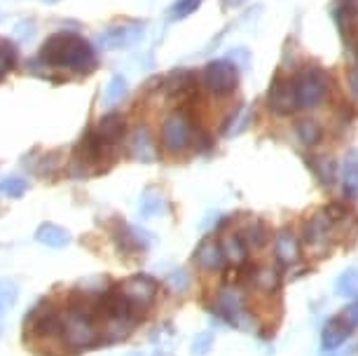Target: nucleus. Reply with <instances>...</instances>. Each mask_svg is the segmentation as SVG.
<instances>
[{
  "label": "nucleus",
  "instance_id": "f257e3e1",
  "mask_svg": "<svg viewBox=\"0 0 358 356\" xmlns=\"http://www.w3.org/2000/svg\"><path fill=\"white\" fill-rule=\"evenodd\" d=\"M40 59L52 69H71L85 73L96 62V55H94V47L76 33H54L45 40Z\"/></svg>",
  "mask_w": 358,
  "mask_h": 356
},
{
  "label": "nucleus",
  "instance_id": "f03ea898",
  "mask_svg": "<svg viewBox=\"0 0 358 356\" xmlns=\"http://www.w3.org/2000/svg\"><path fill=\"white\" fill-rule=\"evenodd\" d=\"M64 342L73 352L96 347L101 342V331L96 326V307L92 302H73L71 310L64 314Z\"/></svg>",
  "mask_w": 358,
  "mask_h": 356
},
{
  "label": "nucleus",
  "instance_id": "7ed1b4c3",
  "mask_svg": "<svg viewBox=\"0 0 358 356\" xmlns=\"http://www.w3.org/2000/svg\"><path fill=\"white\" fill-rule=\"evenodd\" d=\"M297 108H316L328 92V78L319 69H305L295 80Z\"/></svg>",
  "mask_w": 358,
  "mask_h": 356
},
{
  "label": "nucleus",
  "instance_id": "20e7f679",
  "mask_svg": "<svg viewBox=\"0 0 358 356\" xmlns=\"http://www.w3.org/2000/svg\"><path fill=\"white\" fill-rule=\"evenodd\" d=\"M120 293L129 302L134 310H148L159 293V284L148 274H134L120 286Z\"/></svg>",
  "mask_w": 358,
  "mask_h": 356
},
{
  "label": "nucleus",
  "instance_id": "39448f33",
  "mask_svg": "<svg viewBox=\"0 0 358 356\" xmlns=\"http://www.w3.org/2000/svg\"><path fill=\"white\" fill-rule=\"evenodd\" d=\"M26 328H31V333L40 340L59 338L64 333V314L54 310L52 305L36 307L31 317H26Z\"/></svg>",
  "mask_w": 358,
  "mask_h": 356
},
{
  "label": "nucleus",
  "instance_id": "423d86ee",
  "mask_svg": "<svg viewBox=\"0 0 358 356\" xmlns=\"http://www.w3.org/2000/svg\"><path fill=\"white\" fill-rule=\"evenodd\" d=\"M192 143V124L183 113H173L162 124V145L171 152L185 150Z\"/></svg>",
  "mask_w": 358,
  "mask_h": 356
},
{
  "label": "nucleus",
  "instance_id": "0eeeda50",
  "mask_svg": "<svg viewBox=\"0 0 358 356\" xmlns=\"http://www.w3.org/2000/svg\"><path fill=\"white\" fill-rule=\"evenodd\" d=\"M236 83H239V73L229 62L220 59V62H211L206 64L204 69V85L218 97H225V94L236 90Z\"/></svg>",
  "mask_w": 358,
  "mask_h": 356
},
{
  "label": "nucleus",
  "instance_id": "6e6552de",
  "mask_svg": "<svg viewBox=\"0 0 358 356\" xmlns=\"http://www.w3.org/2000/svg\"><path fill=\"white\" fill-rule=\"evenodd\" d=\"M269 111L276 115H290L297 111V97H295V83L286 78H274L272 87H269Z\"/></svg>",
  "mask_w": 358,
  "mask_h": 356
},
{
  "label": "nucleus",
  "instance_id": "1a4fd4ad",
  "mask_svg": "<svg viewBox=\"0 0 358 356\" xmlns=\"http://www.w3.org/2000/svg\"><path fill=\"white\" fill-rule=\"evenodd\" d=\"M141 38H143V24H122L101 33V45L103 50H127L141 43Z\"/></svg>",
  "mask_w": 358,
  "mask_h": 356
},
{
  "label": "nucleus",
  "instance_id": "9d476101",
  "mask_svg": "<svg viewBox=\"0 0 358 356\" xmlns=\"http://www.w3.org/2000/svg\"><path fill=\"white\" fill-rule=\"evenodd\" d=\"M115 246L122 256H134V253H141L148 246V232L138 230V227H129V225H120L113 234Z\"/></svg>",
  "mask_w": 358,
  "mask_h": 356
},
{
  "label": "nucleus",
  "instance_id": "9b49d317",
  "mask_svg": "<svg viewBox=\"0 0 358 356\" xmlns=\"http://www.w3.org/2000/svg\"><path fill=\"white\" fill-rule=\"evenodd\" d=\"M330 218L326 211L316 213V216L305 225V244L312 248V251L321 253L323 248L328 246V234H330Z\"/></svg>",
  "mask_w": 358,
  "mask_h": 356
},
{
  "label": "nucleus",
  "instance_id": "f8f14e48",
  "mask_svg": "<svg viewBox=\"0 0 358 356\" xmlns=\"http://www.w3.org/2000/svg\"><path fill=\"white\" fill-rule=\"evenodd\" d=\"M129 155L136 159V162H155V157H157V145H155V138L148 127H138V129L131 134Z\"/></svg>",
  "mask_w": 358,
  "mask_h": 356
},
{
  "label": "nucleus",
  "instance_id": "ddd939ff",
  "mask_svg": "<svg viewBox=\"0 0 358 356\" xmlns=\"http://www.w3.org/2000/svg\"><path fill=\"white\" fill-rule=\"evenodd\" d=\"M194 260L204 267V270H218V267L225 265V253H222V246L218 239H204L194 251Z\"/></svg>",
  "mask_w": 358,
  "mask_h": 356
},
{
  "label": "nucleus",
  "instance_id": "4468645a",
  "mask_svg": "<svg viewBox=\"0 0 358 356\" xmlns=\"http://www.w3.org/2000/svg\"><path fill=\"white\" fill-rule=\"evenodd\" d=\"M94 131H96V136L103 141L106 145L120 143L124 136V118L120 115V113H108V115L99 120V124Z\"/></svg>",
  "mask_w": 358,
  "mask_h": 356
},
{
  "label": "nucleus",
  "instance_id": "2eb2a0df",
  "mask_svg": "<svg viewBox=\"0 0 358 356\" xmlns=\"http://www.w3.org/2000/svg\"><path fill=\"white\" fill-rule=\"evenodd\" d=\"M354 331L351 324L344 319V314H337L326 324L323 328V335H321V342H323V349H337L342 345L344 340L349 338V333Z\"/></svg>",
  "mask_w": 358,
  "mask_h": 356
},
{
  "label": "nucleus",
  "instance_id": "dca6fc26",
  "mask_svg": "<svg viewBox=\"0 0 358 356\" xmlns=\"http://www.w3.org/2000/svg\"><path fill=\"white\" fill-rule=\"evenodd\" d=\"M218 312L232 324H239L241 314H244V295L239 288H225L218 295Z\"/></svg>",
  "mask_w": 358,
  "mask_h": 356
},
{
  "label": "nucleus",
  "instance_id": "f3484780",
  "mask_svg": "<svg viewBox=\"0 0 358 356\" xmlns=\"http://www.w3.org/2000/svg\"><path fill=\"white\" fill-rule=\"evenodd\" d=\"M274 253L281 265H293L300 258V244L293 232H279L274 241Z\"/></svg>",
  "mask_w": 358,
  "mask_h": 356
},
{
  "label": "nucleus",
  "instance_id": "a211bd4d",
  "mask_svg": "<svg viewBox=\"0 0 358 356\" xmlns=\"http://www.w3.org/2000/svg\"><path fill=\"white\" fill-rule=\"evenodd\" d=\"M108 148L110 145H106L103 141L96 136V131H87L83 141H80L78 152H80V159H83V162H99V159H103Z\"/></svg>",
  "mask_w": 358,
  "mask_h": 356
},
{
  "label": "nucleus",
  "instance_id": "6ab92c4d",
  "mask_svg": "<svg viewBox=\"0 0 358 356\" xmlns=\"http://www.w3.org/2000/svg\"><path fill=\"white\" fill-rule=\"evenodd\" d=\"M36 239L50 248H64V246H69L71 234L69 230H64V227H59L54 223H43L36 230Z\"/></svg>",
  "mask_w": 358,
  "mask_h": 356
},
{
  "label": "nucleus",
  "instance_id": "aec40b11",
  "mask_svg": "<svg viewBox=\"0 0 358 356\" xmlns=\"http://www.w3.org/2000/svg\"><path fill=\"white\" fill-rule=\"evenodd\" d=\"M279 279H281V274L272 265H262V267H258V270H253V274H251L253 286L258 288V291H265V293L276 291V288H279Z\"/></svg>",
  "mask_w": 358,
  "mask_h": 356
},
{
  "label": "nucleus",
  "instance_id": "412c9836",
  "mask_svg": "<svg viewBox=\"0 0 358 356\" xmlns=\"http://www.w3.org/2000/svg\"><path fill=\"white\" fill-rule=\"evenodd\" d=\"M166 209V201H164V194L162 192H155V190H148L143 192V197L138 201V211L143 218H155L159 213H164Z\"/></svg>",
  "mask_w": 358,
  "mask_h": 356
},
{
  "label": "nucleus",
  "instance_id": "4be33fe9",
  "mask_svg": "<svg viewBox=\"0 0 358 356\" xmlns=\"http://www.w3.org/2000/svg\"><path fill=\"white\" fill-rule=\"evenodd\" d=\"M220 246H222V253H225V258L234 260V263H244V260H246L248 246L244 244L241 234H227V237L220 241Z\"/></svg>",
  "mask_w": 358,
  "mask_h": 356
},
{
  "label": "nucleus",
  "instance_id": "5701e85b",
  "mask_svg": "<svg viewBox=\"0 0 358 356\" xmlns=\"http://www.w3.org/2000/svg\"><path fill=\"white\" fill-rule=\"evenodd\" d=\"M241 234V239H244V244L248 248H260V246H265L267 244V239H269V230L265 227V223H260V220H253L251 225L246 227L244 232H239Z\"/></svg>",
  "mask_w": 358,
  "mask_h": 356
},
{
  "label": "nucleus",
  "instance_id": "b1692460",
  "mask_svg": "<svg viewBox=\"0 0 358 356\" xmlns=\"http://www.w3.org/2000/svg\"><path fill=\"white\" fill-rule=\"evenodd\" d=\"M337 295L342 298H358V270H349L344 272L335 284Z\"/></svg>",
  "mask_w": 358,
  "mask_h": 356
},
{
  "label": "nucleus",
  "instance_id": "393cba45",
  "mask_svg": "<svg viewBox=\"0 0 358 356\" xmlns=\"http://www.w3.org/2000/svg\"><path fill=\"white\" fill-rule=\"evenodd\" d=\"M26 190H29V183L19 176H10V178L0 180V194H5V197H12V199L24 197Z\"/></svg>",
  "mask_w": 358,
  "mask_h": 356
},
{
  "label": "nucleus",
  "instance_id": "a878e982",
  "mask_svg": "<svg viewBox=\"0 0 358 356\" xmlns=\"http://www.w3.org/2000/svg\"><path fill=\"white\" fill-rule=\"evenodd\" d=\"M124 94H127V80L122 76H113L106 87V104L115 106L117 101L124 99Z\"/></svg>",
  "mask_w": 358,
  "mask_h": 356
},
{
  "label": "nucleus",
  "instance_id": "bb28decb",
  "mask_svg": "<svg viewBox=\"0 0 358 356\" xmlns=\"http://www.w3.org/2000/svg\"><path fill=\"white\" fill-rule=\"evenodd\" d=\"M297 136H300L305 145H314L321 141V127L312 122V120H305V122L297 124Z\"/></svg>",
  "mask_w": 358,
  "mask_h": 356
},
{
  "label": "nucleus",
  "instance_id": "cd10ccee",
  "mask_svg": "<svg viewBox=\"0 0 358 356\" xmlns=\"http://www.w3.org/2000/svg\"><path fill=\"white\" fill-rule=\"evenodd\" d=\"M15 62H17L15 45H10V43H5V40H0V80L5 78V73L12 71Z\"/></svg>",
  "mask_w": 358,
  "mask_h": 356
},
{
  "label": "nucleus",
  "instance_id": "c85d7f7f",
  "mask_svg": "<svg viewBox=\"0 0 358 356\" xmlns=\"http://www.w3.org/2000/svg\"><path fill=\"white\" fill-rule=\"evenodd\" d=\"M17 286L12 284V281L8 279H0V314H3L5 310H10L12 305L17 302Z\"/></svg>",
  "mask_w": 358,
  "mask_h": 356
},
{
  "label": "nucleus",
  "instance_id": "c756f323",
  "mask_svg": "<svg viewBox=\"0 0 358 356\" xmlns=\"http://www.w3.org/2000/svg\"><path fill=\"white\" fill-rule=\"evenodd\" d=\"M201 5V0H178V3L171 8V22H178V19H185V17H190L194 10H197Z\"/></svg>",
  "mask_w": 358,
  "mask_h": 356
},
{
  "label": "nucleus",
  "instance_id": "7c9ffc66",
  "mask_svg": "<svg viewBox=\"0 0 358 356\" xmlns=\"http://www.w3.org/2000/svg\"><path fill=\"white\" fill-rule=\"evenodd\" d=\"M344 190L351 194H358V162L356 159H347V166H344Z\"/></svg>",
  "mask_w": 358,
  "mask_h": 356
},
{
  "label": "nucleus",
  "instance_id": "2f4dec72",
  "mask_svg": "<svg viewBox=\"0 0 358 356\" xmlns=\"http://www.w3.org/2000/svg\"><path fill=\"white\" fill-rule=\"evenodd\" d=\"M169 286L173 288V291H185L187 286H190V277H187V272L185 270H176L169 274Z\"/></svg>",
  "mask_w": 358,
  "mask_h": 356
},
{
  "label": "nucleus",
  "instance_id": "473e14b6",
  "mask_svg": "<svg viewBox=\"0 0 358 356\" xmlns=\"http://www.w3.org/2000/svg\"><path fill=\"white\" fill-rule=\"evenodd\" d=\"M211 347H213V335L211 333H199L197 338H194V354L204 356V354L211 352Z\"/></svg>",
  "mask_w": 358,
  "mask_h": 356
},
{
  "label": "nucleus",
  "instance_id": "72a5a7b5",
  "mask_svg": "<svg viewBox=\"0 0 358 356\" xmlns=\"http://www.w3.org/2000/svg\"><path fill=\"white\" fill-rule=\"evenodd\" d=\"M342 314H344V319H347L349 324H351V328L358 326V300L354 302V305H349Z\"/></svg>",
  "mask_w": 358,
  "mask_h": 356
},
{
  "label": "nucleus",
  "instance_id": "f704fd0d",
  "mask_svg": "<svg viewBox=\"0 0 358 356\" xmlns=\"http://www.w3.org/2000/svg\"><path fill=\"white\" fill-rule=\"evenodd\" d=\"M349 85H351V90H354V94H358V62L349 73Z\"/></svg>",
  "mask_w": 358,
  "mask_h": 356
},
{
  "label": "nucleus",
  "instance_id": "c9c22d12",
  "mask_svg": "<svg viewBox=\"0 0 358 356\" xmlns=\"http://www.w3.org/2000/svg\"><path fill=\"white\" fill-rule=\"evenodd\" d=\"M227 5H239V3H244V0H225Z\"/></svg>",
  "mask_w": 358,
  "mask_h": 356
}]
</instances>
